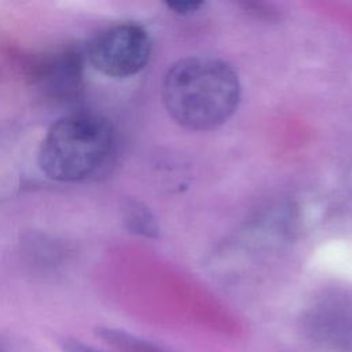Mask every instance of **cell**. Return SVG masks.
Wrapping results in <instances>:
<instances>
[{
	"mask_svg": "<svg viewBox=\"0 0 352 352\" xmlns=\"http://www.w3.org/2000/svg\"><path fill=\"white\" fill-rule=\"evenodd\" d=\"M241 85L223 60L188 56L173 63L162 82V100L169 116L191 131L223 125L236 110Z\"/></svg>",
	"mask_w": 352,
	"mask_h": 352,
	"instance_id": "1",
	"label": "cell"
},
{
	"mask_svg": "<svg viewBox=\"0 0 352 352\" xmlns=\"http://www.w3.org/2000/svg\"><path fill=\"white\" fill-rule=\"evenodd\" d=\"M114 153V132L100 116L77 113L58 120L40 151L41 170L58 182H80L103 168Z\"/></svg>",
	"mask_w": 352,
	"mask_h": 352,
	"instance_id": "2",
	"label": "cell"
},
{
	"mask_svg": "<svg viewBox=\"0 0 352 352\" xmlns=\"http://www.w3.org/2000/svg\"><path fill=\"white\" fill-rule=\"evenodd\" d=\"M151 55L147 32L133 23L113 26L94 38L88 56L100 73L110 77H129L143 70Z\"/></svg>",
	"mask_w": 352,
	"mask_h": 352,
	"instance_id": "3",
	"label": "cell"
},
{
	"mask_svg": "<svg viewBox=\"0 0 352 352\" xmlns=\"http://www.w3.org/2000/svg\"><path fill=\"white\" fill-rule=\"evenodd\" d=\"M305 331L318 345L334 352H352V300L329 298L307 315Z\"/></svg>",
	"mask_w": 352,
	"mask_h": 352,
	"instance_id": "4",
	"label": "cell"
},
{
	"mask_svg": "<svg viewBox=\"0 0 352 352\" xmlns=\"http://www.w3.org/2000/svg\"><path fill=\"white\" fill-rule=\"evenodd\" d=\"M100 338H103L107 344L124 351V352H162L155 346L142 341L133 336H129L124 331L113 330V329H100L98 330Z\"/></svg>",
	"mask_w": 352,
	"mask_h": 352,
	"instance_id": "5",
	"label": "cell"
},
{
	"mask_svg": "<svg viewBox=\"0 0 352 352\" xmlns=\"http://www.w3.org/2000/svg\"><path fill=\"white\" fill-rule=\"evenodd\" d=\"M126 221L129 224V228L135 232L146 236H153L157 234V226L153 216L146 208L136 202H132L126 208Z\"/></svg>",
	"mask_w": 352,
	"mask_h": 352,
	"instance_id": "6",
	"label": "cell"
},
{
	"mask_svg": "<svg viewBox=\"0 0 352 352\" xmlns=\"http://www.w3.org/2000/svg\"><path fill=\"white\" fill-rule=\"evenodd\" d=\"M62 346L66 352H102V351L92 348L91 345H87V344H84L81 341H76V340H66V341H63Z\"/></svg>",
	"mask_w": 352,
	"mask_h": 352,
	"instance_id": "7",
	"label": "cell"
},
{
	"mask_svg": "<svg viewBox=\"0 0 352 352\" xmlns=\"http://www.w3.org/2000/svg\"><path fill=\"white\" fill-rule=\"evenodd\" d=\"M201 6H202V3H199V1H182V3L169 4V8L175 10V12H177V14H191V12L197 11Z\"/></svg>",
	"mask_w": 352,
	"mask_h": 352,
	"instance_id": "8",
	"label": "cell"
}]
</instances>
